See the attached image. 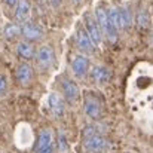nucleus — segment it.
Wrapping results in <instances>:
<instances>
[{
	"instance_id": "17",
	"label": "nucleus",
	"mask_w": 153,
	"mask_h": 153,
	"mask_svg": "<svg viewBox=\"0 0 153 153\" xmlns=\"http://www.w3.org/2000/svg\"><path fill=\"white\" fill-rule=\"evenodd\" d=\"M135 22H137V27H138L140 30L149 28V25H150V15H149V12H147L146 7H143V9H140V10L137 12Z\"/></svg>"
},
{
	"instance_id": "8",
	"label": "nucleus",
	"mask_w": 153,
	"mask_h": 153,
	"mask_svg": "<svg viewBox=\"0 0 153 153\" xmlns=\"http://www.w3.org/2000/svg\"><path fill=\"white\" fill-rule=\"evenodd\" d=\"M36 59H37V64L42 67V68H49L52 67L53 61H55V53H53V49L51 46H42L37 53H36Z\"/></svg>"
},
{
	"instance_id": "1",
	"label": "nucleus",
	"mask_w": 153,
	"mask_h": 153,
	"mask_svg": "<svg viewBox=\"0 0 153 153\" xmlns=\"http://www.w3.org/2000/svg\"><path fill=\"white\" fill-rule=\"evenodd\" d=\"M95 19L101 28L102 34H105V37L108 39V42L116 43L117 40V30L114 28V25L111 24L110 18H108V9H105L102 4L97 6L95 9Z\"/></svg>"
},
{
	"instance_id": "5",
	"label": "nucleus",
	"mask_w": 153,
	"mask_h": 153,
	"mask_svg": "<svg viewBox=\"0 0 153 153\" xmlns=\"http://www.w3.org/2000/svg\"><path fill=\"white\" fill-rule=\"evenodd\" d=\"M83 146L89 153H100L108 147V143H107V140L102 135L95 134V135L86 137L85 141H83Z\"/></svg>"
},
{
	"instance_id": "21",
	"label": "nucleus",
	"mask_w": 153,
	"mask_h": 153,
	"mask_svg": "<svg viewBox=\"0 0 153 153\" xmlns=\"http://www.w3.org/2000/svg\"><path fill=\"white\" fill-rule=\"evenodd\" d=\"M4 1H6V3L9 4V6H15V4H16V3H18L19 0H4Z\"/></svg>"
},
{
	"instance_id": "9",
	"label": "nucleus",
	"mask_w": 153,
	"mask_h": 153,
	"mask_svg": "<svg viewBox=\"0 0 153 153\" xmlns=\"http://www.w3.org/2000/svg\"><path fill=\"white\" fill-rule=\"evenodd\" d=\"M76 42H77V46H79L80 51L86 52V53L94 52L95 45L92 43V40H91V37H89L86 28H82V27H80V28L77 30V33H76Z\"/></svg>"
},
{
	"instance_id": "15",
	"label": "nucleus",
	"mask_w": 153,
	"mask_h": 153,
	"mask_svg": "<svg viewBox=\"0 0 153 153\" xmlns=\"http://www.w3.org/2000/svg\"><path fill=\"white\" fill-rule=\"evenodd\" d=\"M91 76H92V79H94V82H95V83H98V85H104V83H107V82H108V79H110V70H108L107 67L97 65V67H94V68H92Z\"/></svg>"
},
{
	"instance_id": "6",
	"label": "nucleus",
	"mask_w": 153,
	"mask_h": 153,
	"mask_svg": "<svg viewBox=\"0 0 153 153\" xmlns=\"http://www.w3.org/2000/svg\"><path fill=\"white\" fill-rule=\"evenodd\" d=\"M21 36H24L27 42H37L43 37V30L37 24L25 21L21 27Z\"/></svg>"
},
{
	"instance_id": "14",
	"label": "nucleus",
	"mask_w": 153,
	"mask_h": 153,
	"mask_svg": "<svg viewBox=\"0 0 153 153\" xmlns=\"http://www.w3.org/2000/svg\"><path fill=\"white\" fill-rule=\"evenodd\" d=\"M48 104H49V110L52 111L53 116L59 117L64 114V101L61 100V97L55 92H52L48 98Z\"/></svg>"
},
{
	"instance_id": "13",
	"label": "nucleus",
	"mask_w": 153,
	"mask_h": 153,
	"mask_svg": "<svg viewBox=\"0 0 153 153\" xmlns=\"http://www.w3.org/2000/svg\"><path fill=\"white\" fill-rule=\"evenodd\" d=\"M30 12H31V6H30L28 0H19L15 4V18H16V21L25 22L28 19V16H30Z\"/></svg>"
},
{
	"instance_id": "7",
	"label": "nucleus",
	"mask_w": 153,
	"mask_h": 153,
	"mask_svg": "<svg viewBox=\"0 0 153 153\" xmlns=\"http://www.w3.org/2000/svg\"><path fill=\"white\" fill-rule=\"evenodd\" d=\"M71 70H73L76 77L83 79L89 70V59L85 55H76L71 61Z\"/></svg>"
},
{
	"instance_id": "10",
	"label": "nucleus",
	"mask_w": 153,
	"mask_h": 153,
	"mask_svg": "<svg viewBox=\"0 0 153 153\" xmlns=\"http://www.w3.org/2000/svg\"><path fill=\"white\" fill-rule=\"evenodd\" d=\"M62 94H64V98L68 102H76L79 100L80 91H79V86L76 85V82H73L70 79H64L62 80Z\"/></svg>"
},
{
	"instance_id": "20",
	"label": "nucleus",
	"mask_w": 153,
	"mask_h": 153,
	"mask_svg": "<svg viewBox=\"0 0 153 153\" xmlns=\"http://www.w3.org/2000/svg\"><path fill=\"white\" fill-rule=\"evenodd\" d=\"M6 91H7L6 79H4V76H1V74H0V97H3V95L6 94Z\"/></svg>"
},
{
	"instance_id": "4",
	"label": "nucleus",
	"mask_w": 153,
	"mask_h": 153,
	"mask_svg": "<svg viewBox=\"0 0 153 153\" xmlns=\"http://www.w3.org/2000/svg\"><path fill=\"white\" fill-rule=\"evenodd\" d=\"M85 27H86V31H88L92 43L95 46H100L102 42V31L100 28V25H98V22H97V19L92 18L89 13L85 16Z\"/></svg>"
},
{
	"instance_id": "3",
	"label": "nucleus",
	"mask_w": 153,
	"mask_h": 153,
	"mask_svg": "<svg viewBox=\"0 0 153 153\" xmlns=\"http://www.w3.org/2000/svg\"><path fill=\"white\" fill-rule=\"evenodd\" d=\"M85 113L91 117V119H100L102 114V105H101V101L97 98V95L88 92L85 95Z\"/></svg>"
},
{
	"instance_id": "19",
	"label": "nucleus",
	"mask_w": 153,
	"mask_h": 153,
	"mask_svg": "<svg viewBox=\"0 0 153 153\" xmlns=\"http://www.w3.org/2000/svg\"><path fill=\"white\" fill-rule=\"evenodd\" d=\"M58 143H59V149H61V152H62V153H67V152H68L67 141H65V137H64L62 134H59V140H58Z\"/></svg>"
},
{
	"instance_id": "2",
	"label": "nucleus",
	"mask_w": 153,
	"mask_h": 153,
	"mask_svg": "<svg viewBox=\"0 0 153 153\" xmlns=\"http://www.w3.org/2000/svg\"><path fill=\"white\" fill-rule=\"evenodd\" d=\"M108 18L111 21V24L114 25V28L119 31H125L131 27L132 24V16H131V10L128 7H110L108 9Z\"/></svg>"
},
{
	"instance_id": "23",
	"label": "nucleus",
	"mask_w": 153,
	"mask_h": 153,
	"mask_svg": "<svg viewBox=\"0 0 153 153\" xmlns=\"http://www.w3.org/2000/svg\"><path fill=\"white\" fill-rule=\"evenodd\" d=\"M40 153H53V147H49V149H46V150H43V152H40Z\"/></svg>"
},
{
	"instance_id": "11",
	"label": "nucleus",
	"mask_w": 153,
	"mask_h": 153,
	"mask_svg": "<svg viewBox=\"0 0 153 153\" xmlns=\"http://www.w3.org/2000/svg\"><path fill=\"white\" fill-rule=\"evenodd\" d=\"M52 141H53V134H52L51 129H42L39 132V137H37V143H36V147L34 150L36 153H40L46 149H49L52 146Z\"/></svg>"
},
{
	"instance_id": "24",
	"label": "nucleus",
	"mask_w": 153,
	"mask_h": 153,
	"mask_svg": "<svg viewBox=\"0 0 153 153\" xmlns=\"http://www.w3.org/2000/svg\"><path fill=\"white\" fill-rule=\"evenodd\" d=\"M73 1H76V3H80V1H82V0H73Z\"/></svg>"
},
{
	"instance_id": "22",
	"label": "nucleus",
	"mask_w": 153,
	"mask_h": 153,
	"mask_svg": "<svg viewBox=\"0 0 153 153\" xmlns=\"http://www.w3.org/2000/svg\"><path fill=\"white\" fill-rule=\"evenodd\" d=\"M61 1H62V0H51L52 6H55V7H56V6H59V4H61Z\"/></svg>"
},
{
	"instance_id": "12",
	"label": "nucleus",
	"mask_w": 153,
	"mask_h": 153,
	"mask_svg": "<svg viewBox=\"0 0 153 153\" xmlns=\"http://www.w3.org/2000/svg\"><path fill=\"white\" fill-rule=\"evenodd\" d=\"M33 79V68L27 64V62H22L18 65L16 68V80L22 85V86H27Z\"/></svg>"
},
{
	"instance_id": "16",
	"label": "nucleus",
	"mask_w": 153,
	"mask_h": 153,
	"mask_svg": "<svg viewBox=\"0 0 153 153\" xmlns=\"http://www.w3.org/2000/svg\"><path fill=\"white\" fill-rule=\"evenodd\" d=\"M16 51H18V55H19L21 58H24V59H31V58L36 55L34 46L31 45V42H27V40L19 42Z\"/></svg>"
},
{
	"instance_id": "18",
	"label": "nucleus",
	"mask_w": 153,
	"mask_h": 153,
	"mask_svg": "<svg viewBox=\"0 0 153 153\" xmlns=\"http://www.w3.org/2000/svg\"><path fill=\"white\" fill-rule=\"evenodd\" d=\"M4 36L7 39H16L18 36H21V25L18 24H7L4 27Z\"/></svg>"
}]
</instances>
